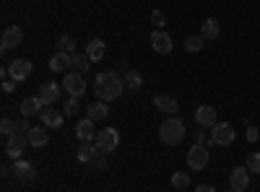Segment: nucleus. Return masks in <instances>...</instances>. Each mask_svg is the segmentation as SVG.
<instances>
[{
  "mask_svg": "<svg viewBox=\"0 0 260 192\" xmlns=\"http://www.w3.org/2000/svg\"><path fill=\"white\" fill-rule=\"evenodd\" d=\"M94 91H96V96H99V101H115V99H120L122 94H125V81H122V75H117L115 70H104V73H99L96 75V81H94Z\"/></svg>",
  "mask_w": 260,
  "mask_h": 192,
  "instance_id": "nucleus-1",
  "label": "nucleus"
},
{
  "mask_svg": "<svg viewBox=\"0 0 260 192\" xmlns=\"http://www.w3.org/2000/svg\"><path fill=\"white\" fill-rule=\"evenodd\" d=\"M159 138L167 145H177L185 140V122L180 117H167L159 127Z\"/></svg>",
  "mask_w": 260,
  "mask_h": 192,
  "instance_id": "nucleus-2",
  "label": "nucleus"
},
{
  "mask_svg": "<svg viewBox=\"0 0 260 192\" xmlns=\"http://www.w3.org/2000/svg\"><path fill=\"white\" fill-rule=\"evenodd\" d=\"M94 143L99 148V153H112V151H117V145H120V133L115 130V127H104V130H99Z\"/></svg>",
  "mask_w": 260,
  "mask_h": 192,
  "instance_id": "nucleus-3",
  "label": "nucleus"
},
{
  "mask_svg": "<svg viewBox=\"0 0 260 192\" xmlns=\"http://www.w3.org/2000/svg\"><path fill=\"white\" fill-rule=\"evenodd\" d=\"M208 159H211L208 145H203V143H195L190 151H187V164H190V169H195V172L206 169L208 166Z\"/></svg>",
  "mask_w": 260,
  "mask_h": 192,
  "instance_id": "nucleus-4",
  "label": "nucleus"
},
{
  "mask_svg": "<svg viewBox=\"0 0 260 192\" xmlns=\"http://www.w3.org/2000/svg\"><path fill=\"white\" fill-rule=\"evenodd\" d=\"M62 89H65V94L68 96H83V91H86V78H83V73H78V70H73V73H68L62 78Z\"/></svg>",
  "mask_w": 260,
  "mask_h": 192,
  "instance_id": "nucleus-5",
  "label": "nucleus"
},
{
  "mask_svg": "<svg viewBox=\"0 0 260 192\" xmlns=\"http://www.w3.org/2000/svg\"><path fill=\"white\" fill-rule=\"evenodd\" d=\"M34 73V65H31V60H26V57H16L11 65H8V75L13 78V81H26L29 75Z\"/></svg>",
  "mask_w": 260,
  "mask_h": 192,
  "instance_id": "nucleus-6",
  "label": "nucleus"
},
{
  "mask_svg": "<svg viewBox=\"0 0 260 192\" xmlns=\"http://www.w3.org/2000/svg\"><path fill=\"white\" fill-rule=\"evenodd\" d=\"M213 130V143L216 145H232L234 143V138H237V133H234V127L229 125V122H219V125H213L211 127Z\"/></svg>",
  "mask_w": 260,
  "mask_h": 192,
  "instance_id": "nucleus-7",
  "label": "nucleus"
},
{
  "mask_svg": "<svg viewBox=\"0 0 260 192\" xmlns=\"http://www.w3.org/2000/svg\"><path fill=\"white\" fill-rule=\"evenodd\" d=\"M151 47H154L159 55H169L172 50H175V42H172L169 34H164V29H154V34H151Z\"/></svg>",
  "mask_w": 260,
  "mask_h": 192,
  "instance_id": "nucleus-8",
  "label": "nucleus"
},
{
  "mask_svg": "<svg viewBox=\"0 0 260 192\" xmlns=\"http://www.w3.org/2000/svg\"><path fill=\"white\" fill-rule=\"evenodd\" d=\"M26 145H29V138L21 135V133H16V135H11V138L6 140V153H8L11 159H21V156H24V151H26Z\"/></svg>",
  "mask_w": 260,
  "mask_h": 192,
  "instance_id": "nucleus-9",
  "label": "nucleus"
},
{
  "mask_svg": "<svg viewBox=\"0 0 260 192\" xmlns=\"http://www.w3.org/2000/svg\"><path fill=\"white\" fill-rule=\"evenodd\" d=\"M229 187L234 192H245L250 187V169L247 166H237L234 172L229 174Z\"/></svg>",
  "mask_w": 260,
  "mask_h": 192,
  "instance_id": "nucleus-10",
  "label": "nucleus"
},
{
  "mask_svg": "<svg viewBox=\"0 0 260 192\" xmlns=\"http://www.w3.org/2000/svg\"><path fill=\"white\" fill-rule=\"evenodd\" d=\"M154 106H156L159 112L169 114V117H175V114L180 112L177 99H175V96H169V94H156V96H154Z\"/></svg>",
  "mask_w": 260,
  "mask_h": 192,
  "instance_id": "nucleus-11",
  "label": "nucleus"
},
{
  "mask_svg": "<svg viewBox=\"0 0 260 192\" xmlns=\"http://www.w3.org/2000/svg\"><path fill=\"white\" fill-rule=\"evenodd\" d=\"M76 135L81 143H94L96 140V130H94V120L91 117H83L76 122Z\"/></svg>",
  "mask_w": 260,
  "mask_h": 192,
  "instance_id": "nucleus-12",
  "label": "nucleus"
},
{
  "mask_svg": "<svg viewBox=\"0 0 260 192\" xmlns=\"http://www.w3.org/2000/svg\"><path fill=\"white\" fill-rule=\"evenodd\" d=\"M21 42H24V31H21V26H8L3 31V36H0V47L3 50H16Z\"/></svg>",
  "mask_w": 260,
  "mask_h": 192,
  "instance_id": "nucleus-13",
  "label": "nucleus"
},
{
  "mask_svg": "<svg viewBox=\"0 0 260 192\" xmlns=\"http://www.w3.org/2000/svg\"><path fill=\"white\" fill-rule=\"evenodd\" d=\"M42 101H45V106H52V104H57V99H60V86L55 81H45L39 86V94H37Z\"/></svg>",
  "mask_w": 260,
  "mask_h": 192,
  "instance_id": "nucleus-14",
  "label": "nucleus"
},
{
  "mask_svg": "<svg viewBox=\"0 0 260 192\" xmlns=\"http://www.w3.org/2000/svg\"><path fill=\"white\" fill-rule=\"evenodd\" d=\"M13 174H16L18 182H31V179L37 177V169H34V164H29V161H24V159H16Z\"/></svg>",
  "mask_w": 260,
  "mask_h": 192,
  "instance_id": "nucleus-15",
  "label": "nucleus"
},
{
  "mask_svg": "<svg viewBox=\"0 0 260 192\" xmlns=\"http://www.w3.org/2000/svg\"><path fill=\"white\" fill-rule=\"evenodd\" d=\"M42 109H45V101H42L39 96H26L24 101H21V114L24 117H39Z\"/></svg>",
  "mask_w": 260,
  "mask_h": 192,
  "instance_id": "nucleus-16",
  "label": "nucleus"
},
{
  "mask_svg": "<svg viewBox=\"0 0 260 192\" xmlns=\"http://www.w3.org/2000/svg\"><path fill=\"white\" fill-rule=\"evenodd\" d=\"M68 68H73V57L68 55V52H55L52 57H50V70L52 73H65Z\"/></svg>",
  "mask_w": 260,
  "mask_h": 192,
  "instance_id": "nucleus-17",
  "label": "nucleus"
},
{
  "mask_svg": "<svg viewBox=\"0 0 260 192\" xmlns=\"http://www.w3.org/2000/svg\"><path fill=\"white\" fill-rule=\"evenodd\" d=\"M195 122H198L201 127H213V125H219L216 122V109L213 106H198V109H195Z\"/></svg>",
  "mask_w": 260,
  "mask_h": 192,
  "instance_id": "nucleus-18",
  "label": "nucleus"
},
{
  "mask_svg": "<svg viewBox=\"0 0 260 192\" xmlns=\"http://www.w3.org/2000/svg\"><path fill=\"white\" fill-rule=\"evenodd\" d=\"M76 156H78L81 164H91V161L99 159V148H96V143H81Z\"/></svg>",
  "mask_w": 260,
  "mask_h": 192,
  "instance_id": "nucleus-19",
  "label": "nucleus"
},
{
  "mask_svg": "<svg viewBox=\"0 0 260 192\" xmlns=\"http://www.w3.org/2000/svg\"><path fill=\"white\" fill-rule=\"evenodd\" d=\"M86 117H91L94 122L104 120V117H110V106H107V101H94L86 106Z\"/></svg>",
  "mask_w": 260,
  "mask_h": 192,
  "instance_id": "nucleus-20",
  "label": "nucleus"
},
{
  "mask_svg": "<svg viewBox=\"0 0 260 192\" xmlns=\"http://www.w3.org/2000/svg\"><path fill=\"white\" fill-rule=\"evenodd\" d=\"M26 138H29V145H34V148H42V145L50 143V135H47L45 127H31L26 133Z\"/></svg>",
  "mask_w": 260,
  "mask_h": 192,
  "instance_id": "nucleus-21",
  "label": "nucleus"
},
{
  "mask_svg": "<svg viewBox=\"0 0 260 192\" xmlns=\"http://www.w3.org/2000/svg\"><path fill=\"white\" fill-rule=\"evenodd\" d=\"M39 120H42L45 127H60L62 125V114H57V109H52V106H45L42 114H39Z\"/></svg>",
  "mask_w": 260,
  "mask_h": 192,
  "instance_id": "nucleus-22",
  "label": "nucleus"
},
{
  "mask_svg": "<svg viewBox=\"0 0 260 192\" xmlns=\"http://www.w3.org/2000/svg\"><path fill=\"white\" fill-rule=\"evenodd\" d=\"M201 34H203V39H219V34H221L219 21H216V18H206L203 26H201Z\"/></svg>",
  "mask_w": 260,
  "mask_h": 192,
  "instance_id": "nucleus-23",
  "label": "nucleus"
},
{
  "mask_svg": "<svg viewBox=\"0 0 260 192\" xmlns=\"http://www.w3.org/2000/svg\"><path fill=\"white\" fill-rule=\"evenodd\" d=\"M104 52H107V45H104L102 39H91L89 45H86V55L91 57V62H94V60H102Z\"/></svg>",
  "mask_w": 260,
  "mask_h": 192,
  "instance_id": "nucleus-24",
  "label": "nucleus"
},
{
  "mask_svg": "<svg viewBox=\"0 0 260 192\" xmlns=\"http://www.w3.org/2000/svg\"><path fill=\"white\" fill-rule=\"evenodd\" d=\"M122 81H125V89H130V91H138V89L143 86V75H141L138 70H127V73L122 75Z\"/></svg>",
  "mask_w": 260,
  "mask_h": 192,
  "instance_id": "nucleus-25",
  "label": "nucleus"
},
{
  "mask_svg": "<svg viewBox=\"0 0 260 192\" xmlns=\"http://www.w3.org/2000/svg\"><path fill=\"white\" fill-rule=\"evenodd\" d=\"M57 50L73 55V52H78V45H76V39H73L71 34H60V36H57Z\"/></svg>",
  "mask_w": 260,
  "mask_h": 192,
  "instance_id": "nucleus-26",
  "label": "nucleus"
},
{
  "mask_svg": "<svg viewBox=\"0 0 260 192\" xmlns=\"http://www.w3.org/2000/svg\"><path fill=\"white\" fill-rule=\"evenodd\" d=\"M71 57H73V68H76L78 73L86 75V73L91 70V57H89V55H78V52H73Z\"/></svg>",
  "mask_w": 260,
  "mask_h": 192,
  "instance_id": "nucleus-27",
  "label": "nucleus"
},
{
  "mask_svg": "<svg viewBox=\"0 0 260 192\" xmlns=\"http://www.w3.org/2000/svg\"><path fill=\"white\" fill-rule=\"evenodd\" d=\"M203 42H206L203 34H192V36L185 39V50H187V52H201V50H203Z\"/></svg>",
  "mask_w": 260,
  "mask_h": 192,
  "instance_id": "nucleus-28",
  "label": "nucleus"
},
{
  "mask_svg": "<svg viewBox=\"0 0 260 192\" xmlns=\"http://www.w3.org/2000/svg\"><path fill=\"white\" fill-rule=\"evenodd\" d=\"M76 112H78V96H68V99L62 101V114L65 117H73Z\"/></svg>",
  "mask_w": 260,
  "mask_h": 192,
  "instance_id": "nucleus-29",
  "label": "nucleus"
},
{
  "mask_svg": "<svg viewBox=\"0 0 260 192\" xmlns=\"http://www.w3.org/2000/svg\"><path fill=\"white\" fill-rule=\"evenodd\" d=\"M172 187H175V189H185V187H190V177L182 174V172L172 174Z\"/></svg>",
  "mask_w": 260,
  "mask_h": 192,
  "instance_id": "nucleus-30",
  "label": "nucleus"
},
{
  "mask_svg": "<svg viewBox=\"0 0 260 192\" xmlns=\"http://www.w3.org/2000/svg\"><path fill=\"white\" fill-rule=\"evenodd\" d=\"M0 133H3V135H6V140H8L11 135H16V122L6 117L3 122H0Z\"/></svg>",
  "mask_w": 260,
  "mask_h": 192,
  "instance_id": "nucleus-31",
  "label": "nucleus"
},
{
  "mask_svg": "<svg viewBox=\"0 0 260 192\" xmlns=\"http://www.w3.org/2000/svg\"><path fill=\"white\" fill-rule=\"evenodd\" d=\"M31 130V122H29V117H24L21 114L18 120H16V133H21V135H26Z\"/></svg>",
  "mask_w": 260,
  "mask_h": 192,
  "instance_id": "nucleus-32",
  "label": "nucleus"
},
{
  "mask_svg": "<svg viewBox=\"0 0 260 192\" xmlns=\"http://www.w3.org/2000/svg\"><path fill=\"white\" fill-rule=\"evenodd\" d=\"M247 169H250V174H260V153L247 156Z\"/></svg>",
  "mask_w": 260,
  "mask_h": 192,
  "instance_id": "nucleus-33",
  "label": "nucleus"
},
{
  "mask_svg": "<svg viewBox=\"0 0 260 192\" xmlns=\"http://www.w3.org/2000/svg\"><path fill=\"white\" fill-rule=\"evenodd\" d=\"M151 24H154V29H164L167 16H164L161 11H154V13H151Z\"/></svg>",
  "mask_w": 260,
  "mask_h": 192,
  "instance_id": "nucleus-34",
  "label": "nucleus"
},
{
  "mask_svg": "<svg viewBox=\"0 0 260 192\" xmlns=\"http://www.w3.org/2000/svg\"><path fill=\"white\" fill-rule=\"evenodd\" d=\"M16 83L18 81H13V78H3V94H13L16 91Z\"/></svg>",
  "mask_w": 260,
  "mask_h": 192,
  "instance_id": "nucleus-35",
  "label": "nucleus"
},
{
  "mask_svg": "<svg viewBox=\"0 0 260 192\" xmlns=\"http://www.w3.org/2000/svg\"><path fill=\"white\" fill-rule=\"evenodd\" d=\"M247 140H250V143H257V140H260V130H257L255 125L247 127Z\"/></svg>",
  "mask_w": 260,
  "mask_h": 192,
  "instance_id": "nucleus-36",
  "label": "nucleus"
},
{
  "mask_svg": "<svg viewBox=\"0 0 260 192\" xmlns=\"http://www.w3.org/2000/svg\"><path fill=\"white\" fill-rule=\"evenodd\" d=\"M91 166L96 169V172H104V169H107V164H104L102 159H96V161H91Z\"/></svg>",
  "mask_w": 260,
  "mask_h": 192,
  "instance_id": "nucleus-37",
  "label": "nucleus"
},
{
  "mask_svg": "<svg viewBox=\"0 0 260 192\" xmlns=\"http://www.w3.org/2000/svg\"><path fill=\"white\" fill-rule=\"evenodd\" d=\"M195 192H216V189H213L211 184H201V187H198V189H195Z\"/></svg>",
  "mask_w": 260,
  "mask_h": 192,
  "instance_id": "nucleus-38",
  "label": "nucleus"
},
{
  "mask_svg": "<svg viewBox=\"0 0 260 192\" xmlns=\"http://www.w3.org/2000/svg\"><path fill=\"white\" fill-rule=\"evenodd\" d=\"M195 143H203V145H206V135H203V130H201L198 135H195Z\"/></svg>",
  "mask_w": 260,
  "mask_h": 192,
  "instance_id": "nucleus-39",
  "label": "nucleus"
},
{
  "mask_svg": "<svg viewBox=\"0 0 260 192\" xmlns=\"http://www.w3.org/2000/svg\"><path fill=\"white\" fill-rule=\"evenodd\" d=\"M229 192H234V189H229Z\"/></svg>",
  "mask_w": 260,
  "mask_h": 192,
  "instance_id": "nucleus-40",
  "label": "nucleus"
}]
</instances>
